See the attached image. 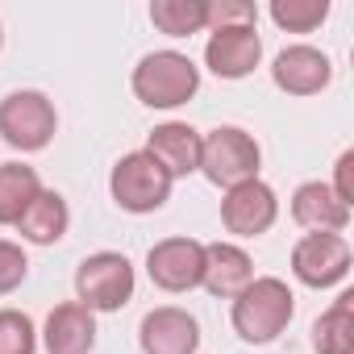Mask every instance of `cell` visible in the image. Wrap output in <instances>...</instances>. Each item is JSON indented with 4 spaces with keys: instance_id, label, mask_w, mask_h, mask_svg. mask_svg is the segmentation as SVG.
Segmentation results:
<instances>
[{
    "instance_id": "6da1fadb",
    "label": "cell",
    "mask_w": 354,
    "mask_h": 354,
    "mask_svg": "<svg viewBox=\"0 0 354 354\" xmlns=\"http://www.w3.org/2000/svg\"><path fill=\"white\" fill-rule=\"evenodd\" d=\"M292 313H296L292 288H288L283 279H275V275H254V279L234 296L230 321H234V329H238L242 342L267 346V342H275V337L288 329Z\"/></svg>"
},
{
    "instance_id": "7a4b0ae2",
    "label": "cell",
    "mask_w": 354,
    "mask_h": 354,
    "mask_svg": "<svg viewBox=\"0 0 354 354\" xmlns=\"http://www.w3.org/2000/svg\"><path fill=\"white\" fill-rule=\"evenodd\" d=\"M201 92V67L180 50H154L133 67V96L146 109H180Z\"/></svg>"
},
{
    "instance_id": "3957f363",
    "label": "cell",
    "mask_w": 354,
    "mask_h": 354,
    "mask_svg": "<svg viewBox=\"0 0 354 354\" xmlns=\"http://www.w3.org/2000/svg\"><path fill=\"white\" fill-rule=\"evenodd\" d=\"M259 162H263V150L246 129L217 125L213 133H201V171L217 188L230 192L246 180H259Z\"/></svg>"
},
{
    "instance_id": "277c9868",
    "label": "cell",
    "mask_w": 354,
    "mask_h": 354,
    "mask_svg": "<svg viewBox=\"0 0 354 354\" xmlns=\"http://www.w3.org/2000/svg\"><path fill=\"white\" fill-rule=\"evenodd\" d=\"M75 296L88 313H117L133 300V267L117 250L88 254L75 271Z\"/></svg>"
},
{
    "instance_id": "5b68a950",
    "label": "cell",
    "mask_w": 354,
    "mask_h": 354,
    "mask_svg": "<svg viewBox=\"0 0 354 354\" xmlns=\"http://www.w3.org/2000/svg\"><path fill=\"white\" fill-rule=\"evenodd\" d=\"M171 184L175 180H171V175L146 150L125 154L113 167V175H109V192H113V201L125 213H154V209H162L167 196H171Z\"/></svg>"
},
{
    "instance_id": "8992f818",
    "label": "cell",
    "mask_w": 354,
    "mask_h": 354,
    "mask_svg": "<svg viewBox=\"0 0 354 354\" xmlns=\"http://www.w3.org/2000/svg\"><path fill=\"white\" fill-rule=\"evenodd\" d=\"M59 129V113L50 104V96L42 92H9L0 100V138H5L13 150L34 154L42 146H50Z\"/></svg>"
},
{
    "instance_id": "52a82bcc",
    "label": "cell",
    "mask_w": 354,
    "mask_h": 354,
    "mask_svg": "<svg viewBox=\"0 0 354 354\" xmlns=\"http://www.w3.org/2000/svg\"><path fill=\"white\" fill-rule=\"evenodd\" d=\"M350 242L342 234H304L292 246V275L304 288H333L350 275Z\"/></svg>"
},
{
    "instance_id": "ba28073f",
    "label": "cell",
    "mask_w": 354,
    "mask_h": 354,
    "mask_svg": "<svg viewBox=\"0 0 354 354\" xmlns=\"http://www.w3.org/2000/svg\"><path fill=\"white\" fill-rule=\"evenodd\" d=\"M146 275L162 292H192L205 275V242L196 238H162L146 254Z\"/></svg>"
},
{
    "instance_id": "9c48e42d",
    "label": "cell",
    "mask_w": 354,
    "mask_h": 354,
    "mask_svg": "<svg viewBox=\"0 0 354 354\" xmlns=\"http://www.w3.org/2000/svg\"><path fill=\"white\" fill-rule=\"evenodd\" d=\"M275 217H279V201H275L271 184H263V180H246V184L230 188L221 201V225L238 238L267 234L275 225Z\"/></svg>"
},
{
    "instance_id": "30bf717a",
    "label": "cell",
    "mask_w": 354,
    "mask_h": 354,
    "mask_svg": "<svg viewBox=\"0 0 354 354\" xmlns=\"http://www.w3.org/2000/svg\"><path fill=\"white\" fill-rule=\"evenodd\" d=\"M263 59V38L254 26H225L213 30L205 42V63L217 80H246Z\"/></svg>"
},
{
    "instance_id": "8fae6325",
    "label": "cell",
    "mask_w": 354,
    "mask_h": 354,
    "mask_svg": "<svg viewBox=\"0 0 354 354\" xmlns=\"http://www.w3.org/2000/svg\"><path fill=\"white\" fill-rule=\"evenodd\" d=\"M138 342H142V354H196L201 350V325L192 313L162 304V308H150L142 317Z\"/></svg>"
},
{
    "instance_id": "7c38bea8",
    "label": "cell",
    "mask_w": 354,
    "mask_h": 354,
    "mask_svg": "<svg viewBox=\"0 0 354 354\" xmlns=\"http://www.w3.org/2000/svg\"><path fill=\"white\" fill-rule=\"evenodd\" d=\"M271 80L279 92L288 96H317L329 80H333V63L329 55H321L317 46H288L275 55Z\"/></svg>"
},
{
    "instance_id": "4fadbf2b",
    "label": "cell",
    "mask_w": 354,
    "mask_h": 354,
    "mask_svg": "<svg viewBox=\"0 0 354 354\" xmlns=\"http://www.w3.org/2000/svg\"><path fill=\"white\" fill-rule=\"evenodd\" d=\"M46 354H92L96 350V313H88L80 300L55 304L42 325Z\"/></svg>"
},
{
    "instance_id": "5bb4252c",
    "label": "cell",
    "mask_w": 354,
    "mask_h": 354,
    "mask_svg": "<svg viewBox=\"0 0 354 354\" xmlns=\"http://www.w3.org/2000/svg\"><path fill=\"white\" fill-rule=\"evenodd\" d=\"M146 154L171 180H184V175L201 171V129H192L188 121H167L146 138Z\"/></svg>"
},
{
    "instance_id": "9a60e30c",
    "label": "cell",
    "mask_w": 354,
    "mask_h": 354,
    "mask_svg": "<svg viewBox=\"0 0 354 354\" xmlns=\"http://www.w3.org/2000/svg\"><path fill=\"white\" fill-rule=\"evenodd\" d=\"M350 213L354 209L342 205L333 196V188L321 184V180H308L292 192V221L304 225L308 234H342L350 225Z\"/></svg>"
},
{
    "instance_id": "2e32d148",
    "label": "cell",
    "mask_w": 354,
    "mask_h": 354,
    "mask_svg": "<svg viewBox=\"0 0 354 354\" xmlns=\"http://www.w3.org/2000/svg\"><path fill=\"white\" fill-rule=\"evenodd\" d=\"M254 279V263L242 246L234 242H209L205 246V275H201V288L217 300H234L246 283Z\"/></svg>"
},
{
    "instance_id": "e0dca14e",
    "label": "cell",
    "mask_w": 354,
    "mask_h": 354,
    "mask_svg": "<svg viewBox=\"0 0 354 354\" xmlns=\"http://www.w3.org/2000/svg\"><path fill=\"white\" fill-rule=\"evenodd\" d=\"M67 225H71L67 201H63L59 192L42 188V192L34 196V205L21 213V221H17V234H21L26 242H34V246H55V242L67 234Z\"/></svg>"
},
{
    "instance_id": "ac0fdd59",
    "label": "cell",
    "mask_w": 354,
    "mask_h": 354,
    "mask_svg": "<svg viewBox=\"0 0 354 354\" xmlns=\"http://www.w3.org/2000/svg\"><path fill=\"white\" fill-rule=\"evenodd\" d=\"M317 354H354V292H342L313 325Z\"/></svg>"
},
{
    "instance_id": "d6986e66",
    "label": "cell",
    "mask_w": 354,
    "mask_h": 354,
    "mask_svg": "<svg viewBox=\"0 0 354 354\" xmlns=\"http://www.w3.org/2000/svg\"><path fill=\"white\" fill-rule=\"evenodd\" d=\"M38 192H42V180H38L34 167L0 162V225H17Z\"/></svg>"
},
{
    "instance_id": "ffe728a7",
    "label": "cell",
    "mask_w": 354,
    "mask_h": 354,
    "mask_svg": "<svg viewBox=\"0 0 354 354\" xmlns=\"http://www.w3.org/2000/svg\"><path fill=\"white\" fill-rule=\"evenodd\" d=\"M150 21L167 38H192L209 30V0H154Z\"/></svg>"
},
{
    "instance_id": "44dd1931",
    "label": "cell",
    "mask_w": 354,
    "mask_h": 354,
    "mask_svg": "<svg viewBox=\"0 0 354 354\" xmlns=\"http://www.w3.org/2000/svg\"><path fill=\"white\" fill-rule=\"evenodd\" d=\"M329 17V0H271V21L283 34H313Z\"/></svg>"
},
{
    "instance_id": "7402d4cb",
    "label": "cell",
    "mask_w": 354,
    "mask_h": 354,
    "mask_svg": "<svg viewBox=\"0 0 354 354\" xmlns=\"http://www.w3.org/2000/svg\"><path fill=\"white\" fill-rule=\"evenodd\" d=\"M38 350V329L26 313L0 308V354H34Z\"/></svg>"
},
{
    "instance_id": "603a6c76",
    "label": "cell",
    "mask_w": 354,
    "mask_h": 354,
    "mask_svg": "<svg viewBox=\"0 0 354 354\" xmlns=\"http://www.w3.org/2000/svg\"><path fill=\"white\" fill-rule=\"evenodd\" d=\"M26 275H30L26 250H21L17 242H9V238H0V296L17 292V288L26 283Z\"/></svg>"
},
{
    "instance_id": "cb8c5ba5",
    "label": "cell",
    "mask_w": 354,
    "mask_h": 354,
    "mask_svg": "<svg viewBox=\"0 0 354 354\" xmlns=\"http://www.w3.org/2000/svg\"><path fill=\"white\" fill-rule=\"evenodd\" d=\"M259 9L250 0H209V30H225V26H254Z\"/></svg>"
},
{
    "instance_id": "d4e9b609",
    "label": "cell",
    "mask_w": 354,
    "mask_h": 354,
    "mask_svg": "<svg viewBox=\"0 0 354 354\" xmlns=\"http://www.w3.org/2000/svg\"><path fill=\"white\" fill-rule=\"evenodd\" d=\"M333 196L342 201V205H350L354 209V150H342V158H337V171H333Z\"/></svg>"
},
{
    "instance_id": "484cf974",
    "label": "cell",
    "mask_w": 354,
    "mask_h": 354,
    "mask_svg": "<svg viewBox=\"0 0 354 354\" xmlns=\"http://www.w3.org/2000/svg\"><path fill=\"white\" fill-rule=\"evenodd\" d=\"M0 38H5V34H0Z\"/></svg>"
}]
</instances>
